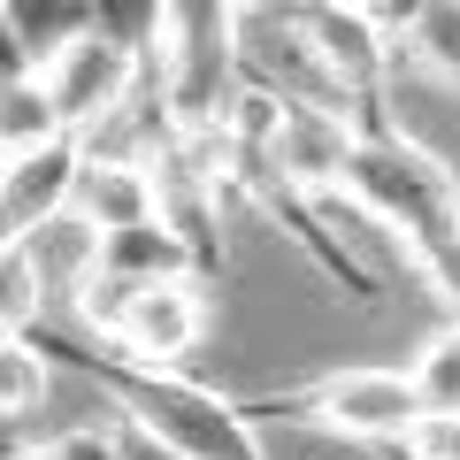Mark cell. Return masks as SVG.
<instances>
[{"label": "cell", "instance_id": "1", "mask_svg": "<svg viewBox=\"0 0 460 460\" xmlns=\"http://www.w3.org/2000/svg\"><path fill=\"white\" fill-rule=\"evenodd\" d=\"M338 192L407 246V261L429 277V292L460 323V177H453V162L407 131H368V138H353Z\"/></svg>", "mask_w": 460, "mask_h": 460}, {"label": "cell", "instance_id": "2", "mask_svg": "<svg viewBox=\"0 0 460 460\" xmlns=\"http://www.w3.org/2000/svg\"><path fill=\"white\" fill-rule=\"evenodd\" d=\"M62 361L84 368L123 407V422L146 429L154 445H169L177 460H269L261 422L230 392L184 376V368H131V361H115V353H100V345H62Z\"/></svg>", "mask_w": 460, "mask_h": 460}, {"label": "cell", "instance_id": "3", "mask_svg": "<svg viewBox=\"0 0 460 460\" xmlns=\"http://www.w3.org/2000/svg\"><path fill=\"white\" fill-rule=\"evenodd\" d=\"M146 93L162 108L169 138H215L246 93V69H238V8H162V39H154L146 62Z\"/></svg>", "mask_w": 460, "mask_h": 460}, {"label": "cell", "instance_id": "4", "mask_svg": "<svg viewBox=\"0 0 460 460\" xmlns=\"http://www.w3.org/2000/svg\"><path fill=\"white\" fill-rule=\"evenodd\" d=\"M284 16H292L299 39H307V54L323 62V77L353 100L361 138H368V131H392V123L376 115V93H384L392 54H399V23H407V8H345V0H307V8H284Z\"/></svg>", "mask_w": 460, "mask_h": 460}, {"label": "cell", "instance_id": "5", "mask_svg": "<svg viewBox=\"0 0 460 460\" xmlns=\"http://www.w3.org/2000/svg\"><path fill=\"white\" fill-rule=\"evenodd\" d=\"M253 422L261 414H307L314 429H330V438H353V445H399L407 438V422L422 407H414L407 376L399 368H330V376L299 384V392H277V399H253Z\"/></svg>", "mask_w": 460, "mask_h": 460}, {"label": "cell", "instance_id": "6", "mask_svg": "<svg viewBox=\"0 0 460 460\" xmlns=\"http://www.w3.org/2000/svg\"><path fill=\"white\" fill-rule=\"evenodd\" d=\"M138 84H146V69L115 47V39H100V23H93L84 39H69L62 54H47V62H39V93H47L62 138L100 131L123 100H138Z\"/></svg>", "mask_w": 460, "mask_h": 460}, {"label": "cell", "instance_id": "7", "mask_svg": "<svg viewBox=\"0 0 460 460\" xmlns=\"http://www.w3.org/2000/svg\"><path fill=\"white\" fill-rule=\"evenodd\" d=\"M208 323H215L208 284L177 277V284H146V292L123 299L108 345H123L115 361H131V368H184L199 345H208Z\"/></svg>", "mask_w": 460, "mask_h": 460}, {"label": "cell", "instance_id": "8", "mask_svg": "<svg viewBox=\"0 0 460 460\" xmlns=\"http://www.w3.org/2000/svg\"><path fill=\"white\" fill-rule=\"evenodd\" d=\"M77 177H84L77 138H54V146L23 154V162H0V238H8V246H31L47 223H62Z\"/></svg>", "mask_w": 460, "mask_h": 460}, {"label": "cell", "instance_id": "9", "mask_svg": "<svg viewBox=\"0 0 460 460\" xmlns=\"http://www.w3.org/2000/svg\"><path fill=\"white\" fill-rule=\"evenodd\" d=\"M353 138H361V123L338 115V108H284V100H277V123H269V154H277V169L307 199H323V192L345 184Z\"/></svg>", "mask_w": 460, "mask_h": 460}, {"label": "cell", "instance_id": "10", "mask_svg": "<svg viewBox=\"0 0 460 460\" xmlns=\"http://www.w3.org/2000/svg\"><path fill=\"white\" fill-rule=\"evenodd\" d=\"M84 277H108V284H123V292H146V284L199 277V269H192V253H184L162 223H138V230H115V238H93ZM199 284H208V277H199Z\"/></svg>", "mask_w": 460, "mask_h": 460}, {"label": "cell", "instance_id": "11", "mask_svg": "<svg viewBox=\"0 0 460 460\" xmlns=\"http://www.w3.org/2000/svg\"><path fill=\"white\" fill-rule=\"evenodd\" d=\"M69 223H84L93 238L154 223V177L146 162H84L77 192H69Z\"/></svg>", "mask_w": 460, "mask_h": 460}, {"label": "cell", "instance_id": "12", "mask_svg": "<svg viewBox=\"0 0 460 460\" xmlns=\"http://www.w3.org/2000/svg\"><path fill=\"white\" fill-rule=\"evenodd\" d=\"M399 54H414V69H422L429 84L460 93V0H422V8H407Z\"/></svg>", "mask_w": 460, "mask_h": 460}, {"label": "cell", "instance_id": "13", "mask_svg": "<svg viewBox=\"0 0 460 460\" xmlns=\"http://www.w3.org/2000/svg\"><path fill=\"white\" fill-rule=\"evenodd\" d=\"M399 376H407V392H414V407H422V414H460V323L429 330Z\"/></svg>", "mask_w": 460, "mask_h": 460}, {"label": "cell", "instance_id": "14", "mask_svg": "<svg viewBox=\"0 0 460 460\" xmlns=\"http://www.w3.org/2000/svg\"><path fill=\"white\" fill-rule=\"evenodd\" d=\"M47 392H54V353L31 338H0V422L39 414Z\"/></svg>", "mask_w": 460, "mask_h": 460}, {"label": "cell", "instance_id": "15", "mask_svg": "<svg viewBox=\"0 0 460 460\" xmlns=\"http://www.w3.org/2000/svg\"><path fill=\"white\" fill-rule=\"evenodd\" d=\"M0 16H8V31L23 39V54H31V69H39L47 54H62L69 39H84V31H93V16H100V8H54V0L39 8V0H0Z\"/></svg>", "mask_w": 460, "mask_h": 460}, {"label": "cell", "instance_id": "16", "mask_svg": "<svg viewBox=\"0 0 460 460\" xmlns=\"http://www.w3.org/2000/svg\"><path fill=\"white\" fill-rule=\"evenodd\" d=\"M47 307V269L31 246H0V338H31Z\"/></svg>", "mask_w": 460, "mask_h": 460}, {"label": "cell", "instance_id": "17", "mask_svg": "<svg viewBox=\"0 0 460 460\" xmlns=\"http://www.w3.org/2000/svg\"><path fill=\"white\" fill-rule=\"evenodd\" d=\"M54 138H62V123H54L39 77L31 84H8V93H0V162H23V154L54 146Z\"/></svg>", "mask_w": 460, "mask_h": 460}, {"label": "cell", "instance_id": "18", "mask_svg": "<svg viewBox=\"0 0 460 460\" xmlns=\"http://www.w3.org/2000/svg\"><path fill=\"white\" fill-rule=\"evenodd\" d=\"M392 453L399 460H460V414H414Z\"/></svg>", "mask_w": 460, "mask_h": 460}, {"label": "cell", "instance_id": "19", "mask_svg": "<svg viewBox=\"0 0 460 460\" xmlns=\"http://www.w3.org/2000/svg\"><path fill=\"white\" fill-rule=\"evenodd\" d=\"M47 445H54V460H115V429H62Z\"/></svg>", "mask_w": 460, "mask_h": 460}, {"label": "cell", "instance_id": "20", "mask_svg": "<svg viewBox=\"0 0 460 460\" xmlns=\"http://www.w3.org/2000/svg\"><path fill=\"white\" fill-rule=\"evenodd\" d=\"M39 69H31V54H23V39L8 31V16H0V93H8V84H31Z\"/></svg>", "mask_w": 460, "mask_h": 460}, {"label": "cell", "instance_id": "21", "mask_svg": "<svg viewBox=\"0 0 460 460\" xmlns=\"http://www.w3.org/2000/svg\"><path fill=\"white\" fill-rule=\"evenodd\" d=\"M115 460H177L169 445H154L146 429H131V422H115Z\"/></svg>", "mask_w": 460, "mask_h": 460}, {"label": "cell", "instance_id": "22", "mask_svg": "<svg viewBox=\"0 0 460 460\" xmlns=\"http://www.w3.org/2000/svg\"><path fill=\"white\" fill-rule=\"evenodd\" d=\"M8 460H54V445H23V453H8Z\"/></svg>", "mask_w": 460, "mask_h": 460}]
</instances>
